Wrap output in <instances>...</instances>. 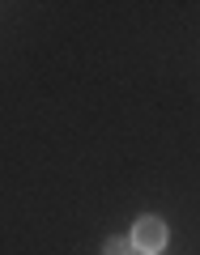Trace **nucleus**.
<instances>
[{
	"mask_svg": "<svg viewBox=\"0 0 200 255\" xmlns=\"http://www.w3.org/2000/svg\"><path fill=\"white\" fill-rule=\"evenodd\" d=\"M132 247L145 251V255H158L166 247V226L158 217H141L137 226H132Z\"/></svg>",
	"mask_w": 200,
	"mask_h": 255,
	"instance_id": "1",
	"label": "nucleus"
},
{
	"mask_svg": "<svg viewBox=\"0 0 200 255\" xmlns=\"http://www.w3.org/2000/svg\"><path fill=\"white\" fill-rule=\"evenodd\" d=\"M102 255H141V251L132 247V238H111V243H107V251H102Z\"/></svg>",
	"mask_w": 200,
	"mask_h": 255,
	"instance_id": "2",
	"label": "nucleus"
}]
</instances>
